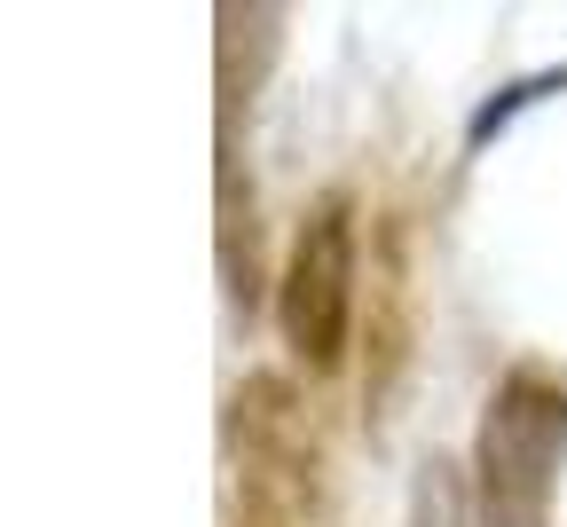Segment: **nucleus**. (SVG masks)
<instances>
[{
    "label": "nucleus",
    "mask_w": 567,
    "mask_h": 527,
    "mask_svg": "<svg viewBox=\"0 0 567 527\" xmlns=\"http://www.w3.org/2000/svg\"><path fill=\"white\" fill-rule=\"evenodd\" d=\"M237 441H245V504H260L276 519H300L308 488H316V441L300 433L284 379H252L237 394Z\"/></svg>",
    "instance_id": "nucleus-3"
},
{
    "label": "nucleus",
    "mask_w": 567,
    "mask_h": 527,
    "mask_svg": "<svg viewBox=\"0 0 567 527\" xmlns=\"http://www.w3.org/2000/svg\"><path fill=\"white\" fill-rule=\"evenodd\" d=\"M402 527H473V496H465V473L450 457H425L417 480H410V519Z\"/></svg>",
    "instance_id": "nucleus-4"
},
{
    "label": "nucleus",
    "mask_w": 567,
    "mask_h": 527,
    "mask_svg": "<svg viewBox=\"0 0 567 527\" xmlns=\"http://www.w3.org/2000/svg\"><path fill=\"white\" fill-rule=\"evenodd\" d=\"M276 323L300 370H339L347 331H354V205L323 197L308 205L292 252L276 276Z\"/></svg>",
    "instance_id": "nucleus-2"
},
{
    "label": "nucleus",
    "mask_w": 567,
    "mask_h": 527,
    "mask_svg": "<svg viewBox=\"0 0 567 527\" xmlns=\"http://www.w3.org/2000/svg\"><path fill=\"white\" fill-rule=\"evenodd\" d=\"M567 465V386L536 362H513L488 386L473 433V527H551Z\"/></svg>",
    "instance_id": "nucleus-1"
}]
</instances>
